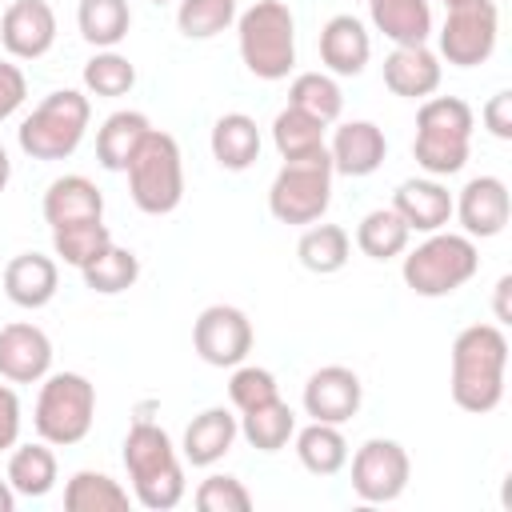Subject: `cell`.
<instances>
[{
	"label": "cell",
	"mask_w": 512,
	"mask_h": 512,
	"mask_svg": "<svg viewBox=\"0 0 512 512\" xmlns=\"http://www.w3.org/2000/svg\"><path fill=\"white\" fill-rule=\"evenodd\" d=\"M364 384L344 364H324L304 380V412L324 424H348L360 412Z\"/></svg>",
	"instance_id": "5bb4252c"
},
{
	"label": "cell",
	"mask_w": 512,
	"mask_h": 512,
	"mask_svg": "<svg viewBox=\"0 0 512 512\" xmlns=\"http://www.w3.org/2000/svg\"><path fill=\"white\" fill-rule=\"evenodd\" d=\"M24 96H28V80H24L20 64L0 60V124L24 104Z\"/></svg>",
	"instance_id": "b9f144b4"
},
{
	"label": "cell",
	"mask_w": 512,
	"mask_h": 512,
	"mask_svg": "<svg viewBox=\"0 0 512 512\" xmlns=\"http://www.w3.org/2000/svg\"><path fill=\"white\" fill-rule=\"evenodd\" d=\"M328 156L332 172L340 176H372L388 156V140L372 120H344L328 144Z\"/></svg>",
	"instance_id": "ac0fdd59"
},
{
	"label": "cell",
	"mask_w": 512,
	"mask_h": 512,
	"mask_svg": "<svg viewBox=\"0 0 512 512\" xmlns=\"http://www.w3.org/2000/svg\"><path fill=\"white\" fill-rule=\"evenodd\" d=\"M368 20L396 48L428 44V36H432V4L428 0H368Z\"/></svg>",
	"instance_id": "cb8c5ba5"
},
{
	"label": "cell",
	"mask_w": 512,
	"mask_h": 512,
	"mask_svg": "<svg viewBox=\"0 0 512 512\" xmlns=\"http://www.w3.org/2000/svg\"><path fill=\"white\" fill-rule=\"evenodd\" d=\"M472 128L476 112L460 96H428L416 112V140L412 156L424 168V176H456L468 164L472 152Z\"/></svg>",
	"instance_id": "3957f363"
},
{
	"label": "cell",
	"mask_w": 512,
	"mask_h": 512,
	"mask_svg": "<svg viewBox=\"0 0 512 512\" xmlns=\"http://www.w3.org/2000/svg\"><path fill=\"white\" fill-rule=\"evenodd\" d=\"M504 372H508V336L496 324H468L452 340V372L448 388L456 408L464 412H492L504 400Z\"/></svg>",
	"instance_id": "6da1fadb"
},
{
	"label": "cell",
	"mask_w": 512,
	"mask_h": 512,
	"mask_svg": "<svg viewBox=\"0 0 512 512\" xmlns=\"http://www.w3.org/2000/svg\"><path fill=\"white\" fill-rule=\"evenodd\" d=\"M52 372V340L44 328L16 320L0 328V376L12 384H36Z\"/></svg>",
	"instance_id": "2e32d148"
},
{
	"label": "cell",
	"mask_w": 512,
	"mask_h": 512,
	"mask_svg": "<svg viewBox=\"0 0 512 512\" xmlns=\"http://www.w3.org/2000/svg\"><path fill=\"white\" fill-rule=\"evenodd\" d=\"M8 180H12V160H8V148L0 144V192L8 188Z\"/></svg>",
	"instance_id": "7dc6e473"
},
{
	"label": "cell",
	"mask_w": 512,
	"mask_h": 512,
	"mask_svg": "<svg viewBox=\"0 0 512 512\" xmlns=\"http://www.w3.org/2000/svg\"><path fill=\"white\" fill-rule=\"evenodd\" d=\"M48 228H64L76 220H104V192L88 176H56L40 204Z\"/></svg>",
	"instance_id": "603a6c76"
},
{
	"label": "cell",
	"mask_w": 512,
	"mask_h": 512,
	"mask_svg": "<svg viewBox=\"0 0 512 512\" xmlns=\"http://www.w3.org/2000/svg\"><path fill=\"white\" fill-rule=\"evenodd\" d=\"M400 272L416 296L436 300V296H452L456 288H464L480 272V252H476L472 236L440 228V232H428V240L404 256Z\"/></svg>",
	"instance_id": "8992f818"
},
{
	"label": "cell",
	"mask_w": 512,
	"mask_h": 512,
	"mask_svg": "<svg viewBox=\"0 0 512 512\" xmlns=\"http://www.w3.org/2000/svg\"><path fill=\"white\" fill-rule=\"evenodd\" d=\"M240 60L256 80H284L296 68V16L284 0H256L236 16Z\"/></svg>",
	"instance_id": "277c9868"
},
{
	"label": "cell",
	"mask_w": 512,
	"mask_h": 512,
	"mask_svg": "<svg viewBox=\"0 0 512 512\" xmlns=\"http://www.w3.org/2000/svg\"><path fill=\"white\" fill-rule=\"evenodd\" d=\"M440 4H444V8H452V4H460V0H440Z\"/></svg>",
	"instance_id": "c3c4849f"
},
{
	"label": "cell",
	"mask_w": 512,
	"mask_h": 512,
	"mask_svg": "<svg viewBox=\"0 0 512 512\" xmlns=\"http://www.w3.org/2000/svg\"><path fill=\"white\" fill-rule=\"evenodd\" d=\"M128 172V192L132 204L148 216H168L180 208L184 200V160H180V144L176 136L152 128L144 136V144L136 148Z\"/></svg>",
	"instance_id": "ba28073f"
},
{
	"label": "cell",
	"mask_w": 512,
	"mask_h": 512,
	"mask_svg": "<svg viewBox=\"0 0 512 512\" xmlns=\"http://www.w3.org/2000/svg\"><path fill=\"white\" fill-rule=\"evenodd\" d=\"M92 120V104L80 88H56L48 92L16 128L20 148L32 160H68Z\"/></svg>",
	"instance_id": "5b68a950"
},
{
	"label": "cell",
	"mask_w": 512,
	"mask_h": 512,
	"mask_svg": "<svg viewBox=\"0 0 512 512\" xmlns=\"http://www.w3.org/2000/svg\"><path fill=\"white\" fill-rule=\"evenodd\" d=\"M440 56L428 44H408V48H392L384 60V88L400 100H428L440 88Z\"/></svg>",
	"instance_id": "e0dca14e"
},
{
	"label": "cell",
	"mask_w": 512,
	"mask_h": 512,
	"mask_svg": "<svg viewBox=\"0 0 512 512\" xmlns=\"http://www.w3.org/2000/svg\"><path fill=\"white\" fill-rule=\"evenodd\" d=\"M296 256L308 272L316 276H332L348 264L352 256V236L340 228V224H308L296 240Z\"/></svg>",
	"instance_id": "f1b7e54d"
},
{
	"label": "cell",
	"mask_w": 512,
	"mask_h": 512,
	"mask_svg": "<svg viewBox=\"0 0 512 512\" xmlns=\"http://www.w3.org/2000/svg\"><path fill=\"white\" fill-rule=\"evenodd\" d=\"M408 476H412V460H408L400 440L372 436L352 456V492L368 504L396 500L408 488Z\"/></svg>",
	"instance_id": "8fae6325"
},
{
	"label": "cell",
	"mask_w": 512,
	"mask_h": 512,
	"mask_svg": "<svg viewBox=\"0 0 512 512\" xmlns=\"http://www.w3.org/2000/svg\"><path fill=\"white\" fill-rule=\"evenodd\" d=\"M332 156L328 148L316 156L284 160L268 188V212L280 224H316L332 204Z\"/></svg>",
	"instance_id": "9c48e42d"
},
{
	"label": "cell",
	"mask_w": 512,
	"mask_h": 512,
	"mask_svg": "<svg viewBox=\"0 0 512 512\" xmlns=\"http://www.w3.org/2000/svg\"><path fill=\"white\" fill-rule=\"evenodd\" d=\"M368 56H372V36L364 20H356L352 12H340L320 28V60L332 76H360Z\"/></svg>",
	"instance_id": "ffe728a7"
},
{
	"label": "cell",
	"mask_w": 512,
	"mask_h": 512,
	"mask_svg": "<svg viewBox=\"0 0 512 512\" xmlns=\"http://www.w3.org/2000/svg\"><path fill=\"white\" fill-rule=\"evenodd\" d=\"M148 132H152V124H148L144 112H136V108L112 112V116L100 124V132H96V160H100V168L124 172Z\"/></svg>",
	"instance_id": "484cf974"
},
{
	"label": "cell",
	"mask_w": 512,
	"mask_h": 512,
	"mask_svg": "<svg viewBox=\"0 0 512 512\" xmlns=\"http://www.w3.org/2000/svg\"><path fill=\"white\" fill-rule=\"evenodd\" d=\"M152 4H168V0H152Z\"/></svg>",
	"instance_id": "681fc988"
},
{
	"label": "cell",
	"mask_w": 512,
	"mask_h": 512,
	"mask_svg": "<svg viewBox=\"0 0 512 512\" xmlns=\"http://www.w3.org/2000/svg\"><path fill=\"white\" fill-rule=\"evenodd\" d=\"M512 200H508V184L500 176H472L460 196L452 200V216L464 224V236L472 240H488L500 236L508 224Z\"/></svg>",
	"instance_id": "9a60e30c"
},
{
	"label": "cell",
	"mask_w": 512,
	"mask_h": 512,
	"mask_svg": "<svg viewBox=\"0 0 512 512\" xmlns=\"http://www.w3.org/2000/svg\"><path fill=\"white\" fill-rule=\"evenodd\" d=\"M296 456L312 476H336L348 464V440H344L340 424L312 420L308 428L296 432Z\"/></svg>",
	"instance_id": "f546056e"
},
{
	"label": "cell",
	"mask_w": 512,
	"mask_h": 512,
	"mask_svg": "<svg viewBox=\"0 0 512 512\" xmlns=\"http://www.w3.org/2000/svg\"><path fill=\"white\" fill-rule=\"evenodd\" d=\"M136 84V64L120 56L116 48H96V56L84 64V88L92 96H124Z\"/></svg>",
	"instance_id": "f35d334b"
},
{
	"label": "cell",
	"mask_w": 512,
	"mask_h": 512,
	"mask_svg": "<svg viewBox=\"0 0 512 512\" xmlns=\"http://www.w3.org/2000/svg\"><path fill=\"white\" fill-rule=\"evenodd\" d=\"M500 12L496 0H460L448 8L440 28V60L456 68H476L496 52Z\"/></svg>",
	"instance_id": "30bf717a"
},
{
	"label": "cell",
	"mask_w": 512,
	"mask_h": 512,
	"mask_svg": "<svg viewBox=\"0 0 512 512\" xmlns=\"http://www.w3.org/2000/svg\"><path fill=\"white\" fill-rule=\"evenodd\" d=\"M12 508H16V492L8 480H0V512H12Z\"/></svg>",
	"instance_id": "bcb514c9"
},
{
	"label": "cell",
	"mask_w": 512,
	"mask_h": 512,
	"mask_svg": "<svg viewBox=\"0 0 512 512\" xmlns=\"http://www.w3.org/2000/svg\"><path fill=\"white\" fill-rule=\"evenodd\" d=\"M324 128L328 124H320L316 116H308V112H300V108H284V112H276V120H272V144H276V152L284 156V160H300V156H316V152H324L328 144H324Z\"/></svg>",
	"instance_id": "836d02e7"
},
{
	"label": "cell",
	"mask_w": 512,
	"mask_h": 512,
	"mask_svg": "<svg viewBox=\"0 0 512 512\" xmlns=\"http://www.w3.org/2000/svg\"><path fill=\"white\" fill-rule=\"evenodd\" d=\"M76 24L92 48H116L132 28V8L128 0H80Z\"/></svg>",
	"instance_id": "1f68e13d"
},
{
	"label": "cell",
	"mask_w": 512,
	"mask_h": 512,
	"mask_svg": "<svg viewBox=\"0 0 512 512\" xmlns=\"http://www.w3.org/2000/svg\"><path fill=\"white\" fill-rule=\"evenodd\" d=\"M64 508L68 512H124L128 488H120V480H112L108 472L80 468L64 484Z\"/></svg>",
	"instance_id": "4dcf8cb0"
},
{
	"label": "cell",
	"mask_w": 512,
	"mask_h": 512,
	"mask_svg": "<svg viewBox=\"0 0 512 512\" xmlns=\"http://www.w3.org/2000/svg\"><path fill=\"white\" fill-rule=\"evenodd\" d=\"M8 484L16 496L40 500L56 488V452L52 444L36 440V444H16V452L8 456Z\"/></svg>",
	"instance_id": "4316f807"
},
{
	"label": "cell",
	"mask_w": 512,
	"mask_h": 512,
	"mask_svg": "<svg viewBox=\"0 0 512 512\" xmlns=\"http://www.w3.org/2000/svg\"><path fill=\"white\" fill-rule=\"evenodd\" d=\"M240 436L256 448V452H280L288 448V440L296 436V412L276 396L264 400L248 412H240Z\"/></svg>",
	"instance_id": "83f0119b"
},
{
	"label": "cell",
	"mask_w": 512,
	"mask_h": 512,
	"mask_svg": "<svg viewBox=\"0 0 512 512\" xmlns=\"http://www.w3.org/2000/svg\"><path fill=\"white\" fill-rule=\"evenodd\" d=\"M276 396H280V388H276V376L268 368H260V364H236L232 368L228 400H232L236 412H248V408L264 404V400H276Z\"/></svg>",
	"instance_id": "ab89813d"
},
{
	"label": "cell",
	"mask_w": 512,
	"mask_h": 512,
	"mask_svg": "<svg viewBox=\"0 0 512 512\" xmlns=\"http://www.w3.org/2000/svg\"><path fill=\"white\" fill-rule=\"evenodd\" d=\"M96 420V384L80 372H48L32 408L36 436L52 448L80 444Z\"/></svg>",
	"instance_id": "52a82bcc"
},
{
	"label": "cell",
	"mask_w": 512,
	"mask_h": 512,
	"mask_svg": "<svg viewBox=\"0 0 512 512\" xmlns=\"http://www.w3.org/2000/svg\"><path fill=\"white\" fill-rule=\"evenodd\" d=\"M196 508L200 512H248L252 508V492L244 488V480H236L228 472H212L196 488Z\"/></svg>",
	"instance_id": "60d3db41"
},
{
	"label": "cell",
	"mask_w": 512,
	"mask_h": 512,
	"mask_svg": "<svg viewBox=\"0 0 512 512\" xmlns=\"http://www.w3.org/2000/svg\"><path fill=\"white\" fill-rule=\"evenodd\" d=\"M124 468L132 480L136 504L148 512H168L184 500V464L176 456L172 436L160 424L136 420L124 436Z\"/></svg>",
	"instance_id": "7a4b0ae2"
},
{
	"label": "cell",
	"mask_w": 512,
	"mask_h": 512,
	"mask_svg": "<svg viewBox=\"0 0 512 512\" xmlns=\"http://www.w3.org/2000/svg\"><path fill=\"white\" fill-rule=\"evenodd\" d=\"M508 292H512V276H500V280H496V320H500V324L512 320V312H508Z\"/></svg>",
	"instance_id": "f6af8a7d"
},
{
	"label": "cell",
	"mask_w": 512,
	"mask_h": 512,
	"mask_svg": "<svg viewBox=\"0 0 512 512\" xmlns=\"http://www.w3.org/2000/svg\"><path fill=\"white\" fill-rule=\"evenodd\" d=\"M408 224L400 220V212L388 204V208H372L360 224H356V248L368 256V260H392L408 248Z\"/></svg>",
	"instance_id": "d6a6232c"
},
{
	"label": "cell",
	"mask_w": 512,
	"mask_h": 512,
	"mask_svg": "<svg viewBox=\"0 0 512 512\" xmlns=\"http://www.w3.org/2000/svg\"><path fill=\"white\" fill-rule=\"evenodd\" d=\"M84 284L100 296H120L128 292L136 280H140V256L132 248H120V244H108L92 264L80 268Z\"/></svg>",
	"instance_id": "d590c367"
},
{
	"label": "cell",
	"mask_w": 512,
	"mask_h": 512,
	"mask_svg": "<svg viewBox=\"0 0 512 512\" xmlns=\"http://www.w3.org/2000/svg\"><path fill=\"white\" fill-rule=\"evenodd\" d=\"M192 348L212 368H236L252 352V320L236 304H208L192 324Z\"/></svg>",
	"instance_id": "7c38bea8"
},
{
	"label": "cell",
	"mask_w": 512,
	"mask_h": 512,
	"mask_svg": "<svg viewBox=\"0 0 512 512\" xmlns=\"http://www.w3.org/2000/svg\"><path fill=\"white\" fill-rule=\"evenodd\" d=\"M480 120L496 140H512V92L500 88L496 96H488V104L480 108Z\"/></svg>",
	"instance_id": "7bdbcfd3"
},
{
	"label": "cell",
	"mask_w": 512,
	"mask_h": 512,
	"mask_svg": "<svg viewBox=\"0 0 512 512\" xmlns=\"http://www.w3.org/2000/svg\"><path fill=\"white\" fill-rule=\"evenodd\" d=\"M288 104L308 112V116H316L320 124H332L344 112V92H340L332 72H300L288 84Z\"/></svg>",
	"instance_id": "e575fe53"
},
{
	"label": "cell",
	"mask_w": 512,
	"mask_h": 512,
	"mask_svg": "<svg viewBox=\"0 0 512 512\" xmlns=\"http://www.w3.org/2000/svg\"><path fill=\"white\" fill-rule=\"evenodd\" d=\"M392 208L408 224V232H440L452 220V192L436 176H412L392 192Z\"/></svg>",
	"instance_id": "d6986e66"
},
{
	"label": "cell",
	"mask_w": 512,
	"mask_h": 512,
	"mask_svg": "<svg viewBox=\"0 0 512 512\" xmlns=\"http://www.w3.org/2000/svg\"><path fill=\"white\" fill-rule=\"evenodd\" d=\"M16 440H20V396L8 384H0V452L16 448Z\"/></svg>",
	"instance_id": "ee69618b"
},
{
	"label": "cell",
	"mask_w": 512,
	"mask_h": 512,
	"mask_svg": "<svg viewBox=\"0 0 512 512\" xmlns=\"http://www.w3.org/2000/svg\"><path fill=\"white\" fill-rule=\"evenodd\" d=\"M236 436H240V420H236L228 408H204V412H196L192 424L184 428L180 452H184V460H188L192 468H212L216 460H224V456L232 452Z\"/></svg>",
	"instance_id": "7402d4cb"
},
{
	"label": "cell",
	"mask_w": 512,
	"mask_h": 512,
	"mask_svg": "<svg viewBox=\"0 0 512 512\" xmlns=\"http://www.w3.org/2000/svg\"><path fill=\"white\" fill-rule=\"evenodd\" d=\"M208 144H212V160L224 172H244L260 160V128L248 112H224L212 124Z\"/></svg>",
	"instance_id": "d4e9b609"
},
{
	"label": "cell",
	"mask_w": 512,
	"mask_h": 512,
	"mask_svg": "<svg viewBox=\"0 0 512 512\" xmlns=\"http://www.w3.org/2000/svg\"><path fill=\"white\" fill-rule=\"evenodd\" d=\"M108 244H112V232L104 220H76V224L52 228V252L72 268L92 264Z\"/></svg>",
	"instance_id": "8d00e7d4"
},
{
	"label": "cell",
	"mask_w": 512,
	"mask_h": 512,
	"mask_svg": "<svg viewBox=\"0 0 512 512\" xmlns=\"http://www.w3.org/2000/svg\"><path fill=\"white\" fill-rule=\"evenodd\" d=\"M60 288V268L44 252H20L4 264V296L16 308H44Z\"/></svg>",
	"instance_id": "44dd1931"
},
{
	"label": "cell",
	"mask_w": 512,
	"mask_h": 512,
	"mask_svg": "<svg viewBox=\"0 0 512 512\" xmlns=\"http://www.w3.org/2000/svg\"><path fill=\"white\" fill-rule=\"evenodd\" d=\"M0 44L12 60H40L56 44V12L48 0H12L0 16Z\"/></svg>",
	"instance_id": "4fadbf2b"
},
{
	"label": "cell",
	"mask_w": 512,
	"mask_h": 512,
	"mask_svg": "<svg viewBox=\"0 0 512 512\" xmlns=\"http://www.w3.org/2000/svg\"><path fill=\"white\" fill-rule=\"evenodd\" d=\"M236 24V0H180L176 28L188 40H212Z\"/></svg>",
	"instance_id": "74e56055"
}]
</instances>
